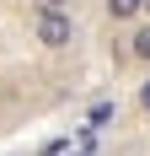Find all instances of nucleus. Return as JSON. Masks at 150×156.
<instances>
[{
    "label": "nucleus",
    "mask_w": 150,
    "mask_h": 156,
    "mask_svg": "<svg viewBox=\"0 0 150 156\" xmlns=\"http://www.w3.org/2000/svg\"><path fill=\"white\" fill-rule=\"evenodd\" d=\"M134 59H150V27L134 32Z\"/></svg>",
    "instance_id": "obj_2"
},
{
    "label": "nucleus",
    "mask_w": 150,
    "mask_h": 156,
    "mask_svg": "<svg viewBox=\"0 0 150 156\" xmlns=\"http://www.w3.org/2000/svg\"><path fill=\"white\" fill-rule=\"evenodd\" d=\"M38 11H70V5H64V0H32V16Z\"/></svg>",
    "instance_id": "obj_4"
},
{
    "label": "nucleus",
    "mask_w": 150,
    "mask_h": 156,
    "mask_svg": "<svg viewBox=\"0 0 150 156\" xmlns=\"http://www.w3.org/2000/svg\"><path fill=\"white\" fill-rule=\"evenodd\" d=\"M139 108H150V81H145V86H139Z\"/></svg>",
    "instance_id": "obj_5"
},
{
    "label": "nucleus",
    "mask_w": 150,
    "mask_h": 156,
    "mask_svg": "<svg viewBox=\"0 0 150 156\" xmlns=\"http://www.w3.org/2000/svg\"><path fill=\"white\" fill-rule=\"evenodd\" d=\"M107 11H113V16H134L139 0H107Z\"/></svg>",
    "instance_id": "obj_3"
},
{
    "label": "nucleus",
    "mask_w": 150,
    "mask_h": 156,
    "mask_svg": "<svg viewBox=\"0 0 150 156\" xmlns=\"http://www.w3.org/2000/svg\"><path fill=\"white\" fill-rule=\"evenodd\" d=\"M32 38L43 48H64L75 38V27H70V11H38L32 16Z\"/></svg>",
    "instance_id": "obj_1"
},
{
    "label": "nucleus",
    "mask_w": 150,
    "mask_h": 156,
    "mask_svg": "<svg viewBox=\"0 0 150 156\" xmlns=\"http://www.w3.org/2000/svg\"><path fill=\"white\" fill-rule=\"evenodd\" d=\"M139 11H150V0H139Z\"/></svg>",
    "instance_id": "obj_6"
}]
</instances>
